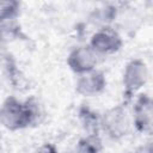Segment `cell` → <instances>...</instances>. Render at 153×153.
<instances>
[{"mask_svg": "<svg viewBox=\"0 0 153 153\" xmlns=\"http://www.w3.org/2000/svg\"><path fill=\"white\" fill-rule=\"evenodd\" d=\"M39 117L41 108L35 99L20 102L18 98L11 96L0 105V124L11 131L37 123Z\"/></svg>", "mask_w": 153, "mask_h": 153, "instance_id": "cell-1", "label": "cell"}, {"mask_svg": "<svg viewBox=\"0 0 153 153\" xmlns=\"http://www.w3.org/2000/svg\"><path fill=\"white\" fill-rule=\"evenodd\" d=\"M131 126V120L124 104L115 105L106 110L100 117V127L112 140L124 137Z\"/></svg>", "mask_w": 153, "mask_h": 153, "instance_id": "cell-2", "label": "cell"}, {"mask_svg": "<svg viewBox=\"0 0 153 153\" xmlns=\"http://www.w3.org/2000/svg\"><path fill=\"white\" fill-rule=\"evenodd\" d=\"M18 14V2H0V43H10L22 36Z\"/></svg>", "mask_w": 153, "mask_h": 153, "instance_id": "cell-3", "label": "cell"}, {"mask_svg": "<svg viewBox=\"0 0 153 153\" xmlns=\"http://www.w3.org/2000/svg\"><path fill=\"white\" fill-rule=\"evenodd\" d=\"M148 80V68L147 65L141 59L130 60L123 71V87L127 97H131L137 91H140Z\"/></svg>", "mask_w": 153, "mask_h": 153, "instance_id": "cell-4", "label": "cell"}, {"mask_svg": "<svg viewBox=\"0 0 153 153\" xmlns=\"http://www.w3.org/2000/svg\"><path fill=\"white\" fill-rule=\"evenodd\" d=\"M123 45V39L121 35L110 26H104L98 29L90 39L88 47L99 55H110L117 53Z\"/></svg>", "mask_w": 153, "mask_h": 153, "instance_id": "cell-5", "label": "cell"}, {"mask_svg": "<svg viewBox=\"0 0 153 153\" xmlns=\"http://www.w3.org/2000/svg\"><path fill=\"white\" fill-rule=\"evenodd\" d=\"M153 121V102L148 94H140L133 108L131 123L137 131L151 134Z\"/></svg>", "mask_w": 153, "mask_h": 153, "instance_id": "cell-6", "label": "cell"}, {"mask_svg": "<svg viewBox=\"0 0 153 153\" xmlns=\"http://www.w3.org/2000/svg\"><path fill=\"white\" fill-rule=\"evenodd\" d=\"M97 63L98 55L88 45H79L74 48L67 57L68 67L79 75L96 69Z\"/></svg>", "mask_w": 153, "mask_h": 153, "instance_id": "cell-7", "label": "cell"}, {"mask_svg": "<svg viewBox=\"0 0 153 153\" xmlns=\"http://www.w3.org/2000/svg\"><path fill=\"white\" fill-rule=\"evenodd\" d=\"M105 86V74L102 71L93 69L79 75L75 82V91L84 97H92L102 93Z\"/></svg>", "mask_w": 153, "mask_h": 153, "instance_id": "cell-8", "label": "cell"}, {"mask_svg": "<svg viewBox=\"0 0 153 153\" xmlns=\"http://www.w3.org/2000/svg\"><path fill=\"white\" fill-rule=\"evenodd\" d=\"M91 109L88 108H82L80 110V118L82 122V126L85 130L88 133V135L98 136V128L100 127V118L96 116Z\"/></svg>", "mask_w": 153, "mask_h": 153, "instance_id": "cell-9", "label": "cell"}, {"mask_svg": "<svg viewBox=\"0 0 153 153\" xmlns=\"http://www.w3.org/2000/svg\"><path fill=\"white\" fill-rule=\"evenodd\" d=\"M100 151V140L98 136L87 135L79 140L75 146L74 153H99Z\"/></svg>", "mask_w": 153, "mask_h": 153, "instance_id": "cell-10", "label": "cell"}, {"mask_svg": "<svg viewBox=\"0 0 153 153\" xmlns=\"http://www.w3.org/2000/svg\"><path fill=\"white\" fill-rule=\"evenodd\" d=\"M35 153H57V149H56V147L53 145V143H43V145H41L37 149H36V152Z\"/></svg>", "mask_w": 153, "mask_h": 153, "instance_id": "cell-11", "label": "cell"}, {"mask_svg": "<svg viewBox=\"0 0 153 153\" xmlns=\"http://www.w3.org/2000/svg\"><path fill=\"white\" fill-rule=\"evenodd\" d=\"M0 147H1V139H0Z\"/></svg>", "mask_w": 153, "mask_h": 153, "instance_id": "cell-12", "label": "cell"}]
</instances>
